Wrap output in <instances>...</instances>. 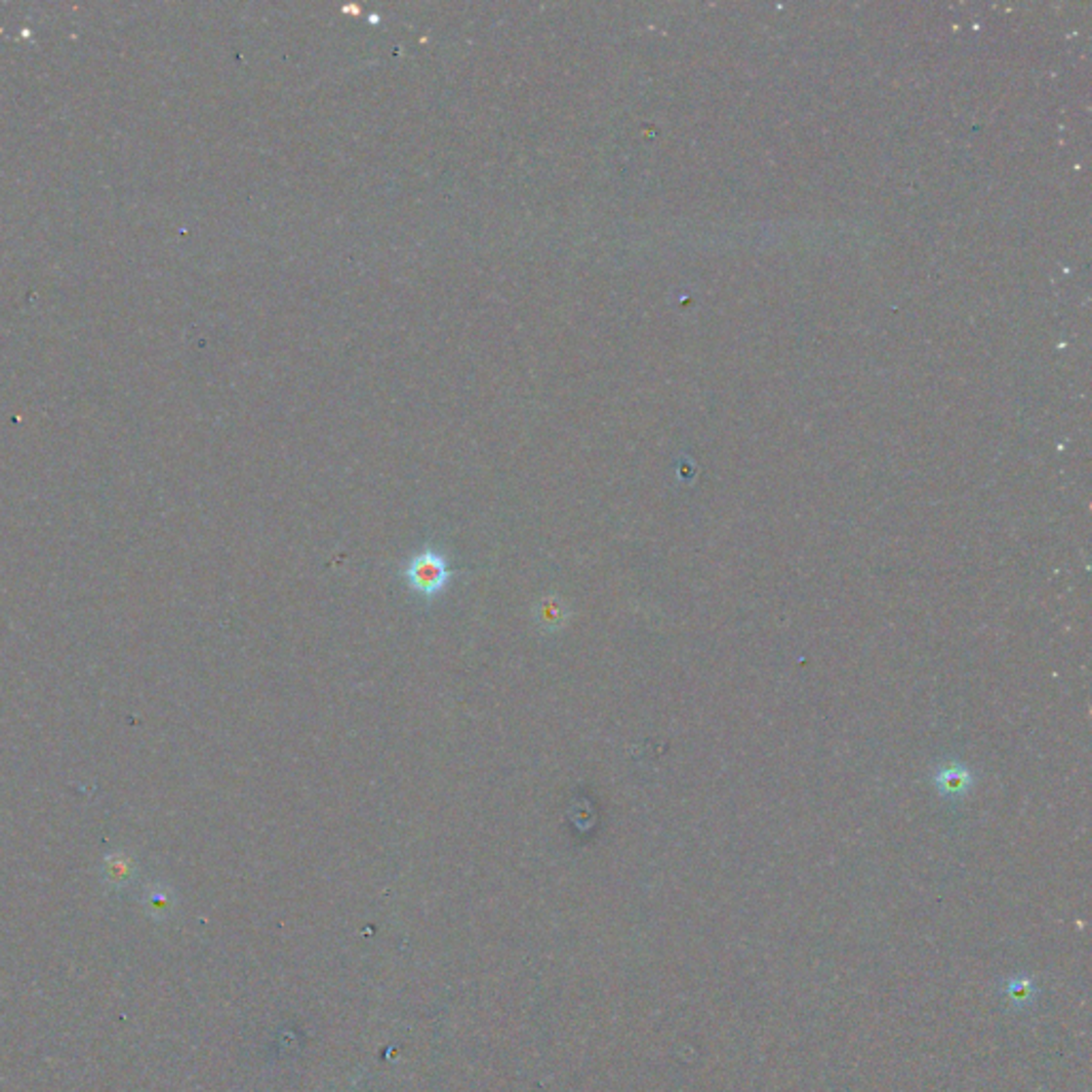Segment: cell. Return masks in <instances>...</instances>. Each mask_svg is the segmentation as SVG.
<instances>
[{"label": "cell", "mask_w": 1092, "mask_h": 1092, "mask_svg": "<svg viewBox=\"0 0 1092 1092\" xmlns=\"http://www.w3.org/2000/svg\"><path fill=\"white\" fill-rule=\"evenodd\" d=\"M404 579L414 593H419L425 600H433L451 581V566L438 550L425 548L406 563Z\"/></svg>", "instance_id": "obj_1"}]
</instances>
